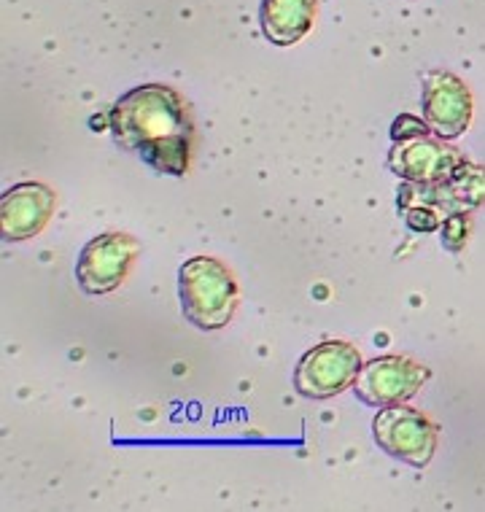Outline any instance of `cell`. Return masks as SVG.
Listing matches in <instances>:
<instances>
[{
	"label": "cell",
	"instance_id": "9",
	"mask_svg": "<svg viewBox=\"0 0 485 512\" xmlns=\"http://www.w3.org/2000/svg\"><path fill=\"white\" fill-rule=\"evenodd\" d=\"M54 213V192L38 181L11 186L0 200V235L3 240L36 238Z\"/></svg>",
	"mask_w": 485,
	"mask_h": 512
},
{
	"label": "cell",
	"instance_id": "1",
	"mask_svg": "<svg viewBox=\"0 0 485 512\" xmlns=\"http://www.w3.org/2000/svg\"><path fill=\"white\" fill-rule=\"evenodd\" d=\"M108 127L119 149L138 157L159 176H186L197 127L181 95L165 84H143L116 100Z\"/></svg>",
	"mask_w": 485,
	"mask_h": 512
},
{
	"label": "cell",
	"instance_id": "2",
	"mask_svg": "<svg viewBox=\"0 0 485 512\" xmlns=\"http://www.w3.org/2000/svg\"><path fill=\"white\" fill-rule=\"evenodd\" d=\"M178 297L189 324L197 329L227 327L238 310V281L230 267L216 256H194L186 259L178 273Z\"/></svg>",
	"mask_w": 485,
	"mask_h": 512
},
{
	"label": "cell",
	"instance_id": "6",
	"mask_svg": "<svg viewBox=\"0 0 485 512\" xmlns=\"http://www.w3.org/2000/svg\"><path fill=\"white\" fill-rule=\"evenodd\" d=\"M429 378H432L429 367L407 356H380L359 370L353 380V391L372 407L402 405L410 402Z\"/></svg>",
	"mask_w": 485,
	"mask_h": 512
},
{
	"label": "cell",
	"instance_id": "8",
	"mask_svg": "<svg viewBox=\"0 0 485 512\" xmlns=\"http://www.w3.org/2000/svg\"><path fill=\"white\" fill-rule=\"evenodd\" d=\"M424 116L445 141H453L467 133L472 122V95L467 84L448 71H434L424 81Z\"/></svg>",
	"mask_w": 485,
	"mask_h": 512
},
{
	"label": "cell",
	"instance_id": "4",
	"mask_svg": "<svg viewBox=\"0 0 485 512\" xmlns=\"http://www.w3.org/2000/svg\"><path fill=\"white\" fill-rule=\"evenodd\" d=\"M375 442L410 467H426L437 451V426L410 405H388L375 415Z\"/></svg>",
	"mask_w": 485,
	"mask_h": 512
},
{
	"label": "cell",
	"instance_id": "7",
	"mask_svg": "<svg viewBox=\"0 0 485 512\" xmlns=\"http://www.w3.org/2000/svg\"><path fill=\"white\" fill-rule=\"evenodd\" d=\"M135 256H138V243L124 232H106L92 238L81 248L79 265H76L81 292L108 294L119 289L133 267Z\"/></svg>",
	"mask_w": 485,
	"mask_h": 512
},
{
	"label": "cell",
	"instance_id": "10",
	"mask_svg": "<svg viewBox=\"0 0 485 512\" xmlns=\"http://www.w3.org/2000/svg\"><path fill=\"white\" fill-rule=\"evenodd\" d=\"M318 0H262L259 22L267 41L291 46L308 36L316 19Z\"/></svg>",
	"mask_w": 485,
	"mask_h": 512
},
{
	"label": "cell",
	"instance_id": "5",
	"mask_svg": "<svg viewBox=\"0 0 485 512\" xmlns=\"http://www.w3.org/2000/svg\"><path fill=\"white\" fill-rule=\"evenodd\" d=\"M362 367V356L351 343L327 340V343L313 345L308 354L302 356L294 372V386L302 397L329 399L353 386Z\"/></svg>",
	"mask_w": 485,
	"mask_h": 512
},
{
	"label": "cell",
	"instance_id": "3",
	"mask_svg": "<svg viewBox=\"0 0 485 512\" xmlns=\"http://www.w3.org/2000/svg\"><path fill=\"white\" fill-rule=\"evenodd\" d=\"M391 135H394V146L388 154V168L399 178H407L413 184H442L459 173V165L464 162L459 151L432 138L426 124L413 119L410 133L394 127Z\"/></svg>",
	"mask_w": 485,
	"mask_h": 512
}]
</instances>
